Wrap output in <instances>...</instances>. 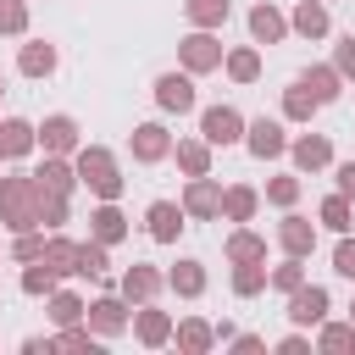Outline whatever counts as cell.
<instances>
[{"instance_id": "obj_1", "label": "cell", "mask_w": 355, "mask_h": 355, "mask_svg": "<svg viewBox=\"0 0 355 355\" xmlns=\"http://www.w3.org/2000/svg\"><path fill=\"white\" fill-rule=\"evenodd\" d=\"M72 166H78V183L94 194V200H116L122 194V166H116V155L105 150V144H78V155H72Z\"/></svg>"}, {"instance_id": "obj_2", "label": "cell", "mask_w": 355, "mask_h": 355, "mask_svg": "<svg viewBox=\"0 0 355 355\" xmlns=\"http://www.w3.org/2000/svg\"><path fill=\"white\" fill-rule=\"evenodd\" d=\"M0 227H11V233L39 227V183H33V172L0 178Z\"/></svg>"}, {"instance_id": "obj_3", "label": "cell", "mask_w": 355, "mask_h": 355, "mask_svg": "<svg viewBox=\"0 0 355 355\" xmlns=\"http://www.w3.org/2000/svg\"><path fill=\"white\" fill-rule=\"evenodd\" d=\"M222 55H227V50H222L216 28H194V33L178 39V61H183V72H194V78H200V72H216Z\"/></svg>"}, {"instance_id": "obj_4", "label": "cell", "mask_w": 355, "mask_h": 355, "mask_svg": "<svg viewBox=\"0 0 355 355\" xmlns=\"http://www.w3.org/2000/svg\"><path fill=\"white\" fill-rule=\"evenodd\" d=\"M200 139H205L211 150L244 144V116H239V105H205V111H200Z\"/></svg>"}, {"instance_id": "obj_5", "label": "cell", "mask_w": 355, "mask_h": 355, "mask_svg": "<svg viewBox=\"0 0 355 355\" xmlns=\"http://www.w3.org/2000/svg\"><path fill=\"white\" fill-rule=\"evenodd\" d=\"M100 338H122L128 327H133V305L122 300V294H100V300H89V316H83Z\"/></svg>"}, {"instance_id": "obj_6", "label": "cell", "mask_w": 355, "mask_h": 355, "mask_svg": "<svg viewBox=\"0 0 355 355\" xmlns=\"http://www.w3.org/2000/svg\"><path fill=\"white\" fill-rule=\"evenodd\" d=\"M244 150H250L255 161H277V155H288V133H283V122H277V116H255V122H244Z\"/></svg>"}, {"instance_id": "obj_7", "label": "cell", "mask_w": 355, "mask_h": 355, "mask_svg": "<svg viewBox=\"0 0 355 355\" xmlns=\"http://www.w3.org/2000/svg\"><path fill=\"white\" fill-rule=\"evenodd\" d=\"M155 105H161L166 116L194 111V105H200V94H194V72H161V78H155Z\"/></svg>"}, {"instance_id": "obj_8", "label": "cell", "mask_w": 355, "mask_h": 355, "mask_svg": "<svg viewBox=\"0 0 355 355\" xmlns=\"http://www.w3.org/2000/svg\"><path fill=\"white\" fill-rule=\"evenodd\" d=\"M161 288H166V272H155L150 261H133V266L116 277V294H122L128 305H150Z\"/></svg>"}, {"instance_id": "obj_9", "label": "cell", "mask_w": 355, "mask_h": 355, "mask_svg": "<svg viewBox=\"0 0 355 355\" xmlns=\"http://www.w3.org/2000/svg\"><path fill=\"white\" fill-rule=\"evenodd\" d=\"M327 311H333V300H327L322 283H300V288L288 294V322H294V327H322Z\"/></svg>"}, {"instance_id": "obj_10", "label": "cell", "mask_w": 355, "mask_h": 355, "mask_svg": "<svg viewBox=\"0 0 355 355\" xmlns=\"http://www.w3.org/2000/svg\"><path fill=\"white\" fill-rule=\"evenodd\" d=\"M172 144H178V139H172L161 122H139V128L128 133V150H133V161H139V166H155V161H166V155H172Z\"/></svg>"}, {"instance_id": "obj_11", "label": "cell", "mask_w": 355, "mask_h": 355, "mask_svg": "<svg viewBox=\"0 0 355 355\" xmlns=\"http://www.w3.org/2000/svg\"><path fill=\"white\" fill-rule=\"evenodd\" d=\"M288 161H294V172H327L333 166V139L327 133H300V139H288Z\"/></svg>"}, {"instance_id": "obj_12", "label": "cell", "mask_w": 355, "mask_h": 355, "mask_svg": "<svg viewBox=\"0 0 355 355\" xmlns=\"http://www.w3.org/2000/svg\"><path fill=\"white\" fill-rule=\"evenodd\" d=\"M183 211L194 216V222H216L222 216V183L205 172V178H189V189H183Z\"/></svg>"}, {"instance_id": "obj_13", "label": "cell", "mask_w": 355, "mask_h": 355, "mask_svg": "<svg viewBox=\"0 0 355 355\" xmlns=\"http://www.w3.org/2000/svg\"><path fill=\"white\" fill-rule=\"evenodd\" d=\"M277 250L283 255H316V222L311 216H300V211H283V222H277Z\"/></svg>"}, {"instance_id": "obj_14", "label": "cell", "mask_w": 355, "mask_h": 355, "mask_svg": "<svg viewBox=\"0 0 355 355\" xmlns=\"http://www.w3.org/2000/svg\"><path fill=\"white\" fill-rule=\"evenodd\" d=\"M78 144H83V139H78V122H72L67 111H55V116L39 122V150H44V155H78Z\"/></svg>"}, {"instance_id": "obj_15", "label": "cell", "mask_w": 355, "mask_h": 355, "mask_svg": "<svg viewBox=\"0 0 355 355\" xmlns=\"http://www.w3.org/2000/svg\"><path fill=\"white\" fill-rule=\"evenodd\" d=\"M183 222H189L183 200H155V205L144 211V227H150V239H155V244H178Z\"/></svg>"}, {"instance_id": "obj_16", "label": "cell", "mask_w": 355, "mask_h": 355, "mask_svg": "<svg viewBox=\"0 0 355 355\" xmlns=\"http://www.w3.org/2000/svg\"><path fill=\"white\" fill-rule=\"evenodd\" d=\"M28 150H39V122L6 116V122H0V161H22Z\"/></svg>"}, {"instance_id": "obj_17", "label": "cell", "mask_w": 355, "mask_h": 355, "mask_svg": "<svg viewBox=\"0 0 355 355\" xmlns=\"http://www.w3.org/2000/svg\"><path fill=\"white\" fill-rule=\"evenodd\" d=\"M294 28H288V17L272 6V0H261V6H250V39L255 44H283Z\"/></svg>"}, {"instance_id": "obj_18", "label": "cell", "mask_w": 355, "mask_h": 355, "mask_svg": "<svg viewBox=\"0 0 355 355\" xmlns=\"http://www.w3.org/2000/svg\"><path fill=\"white\" fill-rule=\"evenodd\" d=\"M288 28H294L300 39H327V33H333V17H327V0H300V6L288 11Z\"/></svg>"}, {"instance_id": "obj_19", "label": "cell", "mask_w": 355, "mask_h": 355, "mask_svg": "<svg viewBox=\"0 0 355 355\" xmlns=\"http://www.w3.org/2000/svg\"><path fill=\"white\" fill-rule=\"evenodd\" d=\"M133 338H139L144 349L172 344V316H166V311H155V305H139V311H133Z\"/></svg>"}, {"instance_id": "obj_20", "label": "cell", "mask_w": 355, "mask_h": 355, "mask_svg": "<svg viewBox=\"0 0 355 355\" xmlns=\"http://www.w3.org/2000/svg\"><path fill=\"white\" fill-rule=\"evenodd\" d=\"M55 67H61V55H55L50 39H28V44L17 50V72H22V78H50Z\"/></svg>"}, {"instance_id": "obj_21", "label": "cell", "mask_w": 355, "mask_h": 355, "mask_svg": "<svg viewBox=\"0 0 355 355\" xmlns=\"http://www.w3.org/2000/svg\"><path fill=\"white\" fill-rule=\"evenodd\" d=\"M33 183L50 189V194H72V189H78V166H72L67 155H44V161L33 166Z\"/></svg>"}, {"instance_id": "obj_22", "label": "cell", "mask_w": 355, "mask_h": 355, "mask_svg": "<svg viewBox=\"0 0 355 355\" xmlns=\"http://www.w3.org/2000/svg\"><path fill=\"white\" fill-rule=\"evenodd\" d=\"M294 83H305V89H311V94H316L322 105H333V100L344 94V72H338L333 61H327V67H322V61H316V67H305V72H300Z\"/></svg>"}, {"instance_id": "obj_23", "label": "cell", "mask_w": 355, "mask_h": 355, "mask_svg": "<svg viewBox=\"0 0 355 355\" xmlns=\"http://www.w3.org/2000/svg\"><path fill=\"white\" fill-rule=\"evenodd\" d=\"M89 239H100V244H122L128 239V216L116 211V200H100V211L89 216Z\"/></svg>"}, {"instance_id": "obj_24", "label": "cell", "mask_w": 355, "mask_h": 355, "mask_svg": "<svg viewBox=\"0 0 355 355\" xmlns=\"http://www.w3.org/2000/svg\"><path fill=\"white\" fill-rule=\"evenodd\" d=\"M172 161H178L183 178H205V172H211V144H205V139H178V144H172Z\"/></svg>"}, {"instance_id": "obj_25", "label": "cell", "mask_w": 355, "mask_h": 355, "mask_svg": "<svg viewBox=\"0 0 355 355\" xmlns=\"http://www.w3.org/2000/svg\"><path fill=\"white\" fill-rule=\"evenodd\" d=\"M55 288H61V272H55V266H50L44 255L22 266V294H28V300H50Z\"/></svg>"}, {"instance_id": "obj_26", "label": "cell", "mask_w": 355, "mask_h": 355, "mask_svg": "<svg viewBox=\"0 0 355 355\" xmlns=\"http://www.w3.org/2000/svg\"><path fill=\"white\" fill-rule=\"evenodd\" d=\"M172 344H178L183 355H205V349L216 344V327H211V322H200V316H189V322H178V327H172Z\"/></svg>"}, {"instance_id": "obj_27", "label": "cell", "mask_w": 355, "mask_h": 355, "mask_svg": "<svg viewBox=\"0 0 355 355\" xmlns=\"http://www.w3.org/2000/svg\"><path fill=\"white\" fill-rule=\"evenodd\" d=\"M205 283H211V277H205V266H200V261H178V266L166 272V288H172V294H183V300H200V294H205Z\"/></svg>"}, {"instance_id": "obj_28", "label": "cell", "mask_w": 355, "mask_h": 355, "mask_svg": "<svg viewBox=\"0 0 355 355\" xmlns=\"http://www.w3.org/2000/svg\"><path fill=\"white\" fill-rule=\"evenodd\" d=\"M222 72H227L233 83H255V78H261V50H255V44L227 50V55H222Z\"/></svg>"}, {"instance_id": "obj_29", "label": "cell", "mask_w": 355, "mask_h": 355, "mask_svg": "<svg viewBox=\"0 0 355 355\" xmlns=\"http://www.w3.org/2000/svg\"><path fill=\"white\" fill-rule=\"evenodd\" d=\"M261 211V194L250 189V183H233V189H222V216L227 222H250Z\"/></svg>"}, {"instance_id": "obj_30", "label": "cell", "mask_w": 355, "mask_h": 355, "mask_svg": "<svg viewBox=\"0 0 355 355\" xmlns=\"http://www.w3.org/2000/svg\"><path fill=\"white\" fill-rule=\"evenodd\" d=\"M349 205H355L349 194H327V200L316 205V222H322L327 233H349V227H355V211H349Z\"/></svg>"}, {"instance_id": "obj_31", "label": "cell", "mask_w": 355, "mask_h": 355, "mask_svg": "<svg viewBox=\"0 0 355 355\" xmlns=\"http://www.w3.org/2000/svg\"><path fill=\"white\" fill-rule=\"evenodd\" d=\"M111 244H100V239H83L78 244V255H72V277H105V266H111V255H105Z\"/></svg>"}, {"instance_id": "obj_32", "label": "cell", "mask_w": 355, "mask_h": 355, "mask_svg": "<svg viewBox=\"0 0 355 355\" xmlns=\"http://www.w3.org/2000/svg\"><path fill=\"white\" fill-rule=\"evenodd\" d=\"M266 283H272L266 261H233V294H239V300H255Z\"/></svg>"}, {"instance_id": "obj_33", "label": "cell", "mask_w": 355, "mask_h": 355, "mask_svg": "<svg viewBox=\"0 0 355 355\" xmlns=\"http://www.w3.org/2000/svg\"><path fill=\"white\" fill-rule=\"evenodd\" d=\"M222 255H227V261H266V239L250 233V227H233L227 244H222Z\"/></svg>"}, {"instance_id": "obj_34", "label": "cell", "mask_w": 355, "mask_h": 355, "mask_svg": "<svg viewBox=\"0 0 355 355\" xmlns=\"http://www.w3.org/2000/svg\"><path fill=\"white\" fill-rule=\"evenodd\" d=\"M44 311H50V322H55V327H72V322H83V316H89V305H83L72 288H55V294L44 300Z\"/></svg>"}, {"instance_id": "obj_35", "label": "cell", "mask_w": 355, "mask_h": 355, "mask_svg": "<svg viewBox=\"0 0 355 355\" xmlns=\"http://www.w3.org/2000/svg\"><path fill=\"white\" fill-rule=\"evenodd\" d=\"M322 111V100L305 89V83H294V89H283V122H311Z\"/></svg>"}, {"instance_id": "obj_36", "label": "cell", "mask_w": 355, "mask_h": 355, "mask_svg": "<svg viewBox=\"0 0 355 355\" xmlns=\"http://www.w3.org/2000/svg\"><path fill=\"white\" fill-rule=\"evenodd\" d=\"M67 216H72V194H50V189H39V227L61 233Z\"/></svg>"}, {"instance_id": "obj_37", "label": "cell", "mask_w": 355, "mask_h": 355, "mask_svg": "<svg viewBox=\"0 0 355 355\" xmlns=\"http://www.w3.org/2000/svg\"><path fill=\"white\" fill-rule=\"evenodd\" d=\"M227 11H233V0H183V17H189L194 28H222Z\"/></svg>"}, {"instance_id": "obj_38", "label": "cell", "mask_w": 355, "mask_h": 355, "mask_svg": "<svg viewBox=\"0 0 355 355\" xmlns=\"http://www.w3.org/2000/svg\"><path fill=\"white\" fill-rule=\"evenodd\" d=\"M266 200H272L277 211H294V205H300V172H277V178H266Z\"/></svg>"}, {"instance_id": "obj_39", "label": "cell", "mask_w": 355, "mask_h": 355, "mask_svg": "<svg viewBox=\"0 0 355 355\" xmlns=\"http://www.w3.org/2000/svg\"><path fill=\"white\" fill-rule=\"evenodd\" d=\"M316 349H327V355H344V349H355V322H322V333H316Z\"/></svg>"}, {"instance_id": "obj_40", "label": "cell", "mask_w": 355, "mask_h": 355, "mask_svg": "<svg viewBox=\"0 0 355 355\" xmlns=\"http://www.w3.org/2000/svg\"><path fill=\"white\" fill-rule=\"evenodd\" d=\"M305 283V261L300 255H283V266H272V283L266 288H277V294H294Z\"/></svg>"}, {"instance_id": "obj_41", "label": "cell", "mask_w": 355, "mask_h": 355, "mask_svg": "<svg viewBox=\"0 0 355 355\" xmlns=\"http://www.w3.org/2000/svg\"><path fill=\"white\" fill-rule=\"evenodd\" d=\"M44 244H50V239H44V227H28V233H17V239H11V261H22V266H28V261H39V255H44Z\"/></svg>"}, {"instance_id": "obj_42", "label": "cell", "mask_w": 355, "mask_h": 355, "mask_svg": "<svg viewBox=\"0 0 355 355\" xmlns=\"http://www.w3.org/2000/svg\"><path fill=\"white\" fill-rule=\"evenodd\" d=\"M0 33L6 39H22L28 33V0H0Z\"/></svg>"}, {"instance_id": "obj_43", "label": "cell", "mask_w": 355, "mask_h": 355, "mask_svg": "<svg viewBox=\"0 0 355 355\" xmlns=\"http://www.w3.org/2000/svg\"><path fill=\"white\" fill-rule=\"evenodd\" d=\"M72 255H78V244H72V239H61V233H55V239L44 244V261H50V266H55L61 277H72Z\"/></svg>"}, {"instance_id": "obj_44", "label": "cell", "mask_w": 355, "mask_h": 355, "mask_svg": "<svg viewBox=\"0 0 355 355\" xmlns=\"http://www.w3.org/2000/svg\"><path fill=\"white\" fill-rule=\"evenodd\" d=\"M333 272L355 283V239L349 233H338V244H333Z\"/></svg>"}, {"instance_id": "obj_45", "label": "cell", "mask_w": 355, "mask_h": 355, "mask_svg": "<svg viewBox=\"0 0 355 355\" xmlns=\"http://www.w3.org/2000/svg\"><path fill=\"white\" fill-rule=\"evenodd\" d=\"M333 67L344 72V83H355V33H344V39L333 44Z\"/></svg>"}, {"instance_id": "obj_46", "label": "cell", "mask_w": 355, "mask_h": 355, "mask_svg": "<svg viewBox=\"0 0 355 355\" xmlns=\"http://www.w3.org/2000/svg\"><path fill=\"white\" fill-rule=\"evenodd\" d=\"M227 349H239V355H261V349H266V338H261V333H233V338H227Z\"/></svg>"}, {"instance_id": "obj_47", "label": "cell", "mask_w": 355, "mask_h": 355, "mask_svg": "<svg viewBox=\"0 0 355 355\" xmlns=\"http://www.w3.org/2000/svg\"><path fill=\"white\" fill-rule=\"evenodd\" d=\"M333 178H338V194H349V200H355V161H338V166H333Z\"/></svg>"}, {"instance_id": "obj_48", "label": "cell", "mask_w": 355, "mask_h": 355, "mask_svg": "<svg viewBox=\"0 0 355 355\" xmlns=\"http://www.w3.org/2000/svg\"><path fill=\"white\" fill-rule=\"evenodd\" d=\"M277 355H311V338H305V333H288V338L277 344Z\"/></svg>"}, {"instance_id": "obj_49", "label": "cell", "mask_w": 355, "mask_h": 355, "mask_svg": "<svg viewBox=\"0 0 355 355\" xmlns=\"http://www.w3.org/2000/svg\"><path fill=\"white\" fill-rule=\"evenodd\" d=\"M55 338H22V355H50Z\"/></svg>"}, {"instance_id": "obj_50", "label": "cell", "mask_w": 355, "mask_h": 355, "mask_svg": "<svg viewBox=\"0 0 355 355\" xmlns=\"http://www.w3.org/2000/svg\"><path fill=\"white\" fill-rule=\"evenodd\" d=\"M349 322H355V300H349Z\"/></svg>"}, {"instance_id": "obj_51", "label": "cell", "mask_w": 355, "mask_h": 355, "mask_svg": "<svg viewBox=\"0 0 355 355\" xmlns=\"http://www.w3.org/2000/svg\"><path fill=\"white\" fill-rule=\"evenodd\" d=\"M0 94H6V78H0Z\"/></svg>"}]
</instances>
